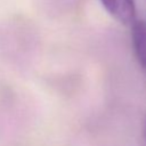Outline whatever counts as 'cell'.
Segmentation results:
<instances>
[{
  "mask_svg": "<svg viewBox=\"0 0 146 146\" xmlns=\"http://www.w3.org/2000/svg\"><path fill=\"white\" fill-rule=\"evenodd\" d=\"M131 25V40L138 63L146 70V21L133 19Z\"/></svg>",
  "mask_w": 146,
  "mask_h": 146,
  "instance_id": "obj_2",
  "label": "cell"
},
{
  "mask_svg": "<svg viewBox=\"0 0 146 146\" xmlns=\"http://www.w3.org/2000/svg\"><path fill=\"white\" fill-rule=\"evenodd\" d=\"M105 10L117 23L130 25L136 18L135 0H100Z\"/></svg>",
  "mask_w": 146,
  "mask_h": 146,
  "instance_id": "obj_1",
  "label": "cell"
}]
</instances>
